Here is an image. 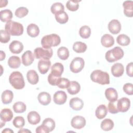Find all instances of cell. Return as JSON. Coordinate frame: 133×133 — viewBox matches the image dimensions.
I'll return each mask as SVG.
<instances>
[{
  "mask_svg": "<svg viewBox=\"0 0 133 133\" xmlns=\"http://www.w3.org/2000/svg\"><path fill=\"white\" fill-rule=\"evenodd\" d=\"M2 132H7V133H9V132H14V131L12 130L10 128H5V129H4L2 131Z\"/></svg>",
  "mask_w": 133,
  "mask_h": 133,
  "instance_id": "816d5d0a",
  "label": "cell"
},
{
  "mask_svg": "<svg viewBox=\"0 0 133 133\" xmlns=\"http://www.w3.org/2000/svg\"><path fill=\"white\" fill-rule=\"evenodd\" d=\"M51 66V62L49 60L42 59L38 62V69L39 72L42 74H46Z\"/></svg>",
  "mask_w": 133,
  "mask_h": 133,
  "instance_id": "7c38bea8",
  "label": "cell"
},
{
  "mask_svg": "<svg viewBox=\"0 0 133 133\" xmlns=\"http://www.w3.org/2000/svg\"><path fill=\"white\" fill-rule=\"evenodd\" d=\"M21 58L22 64L26 66L33 63L34 60V56L31 51L27 50L23 54Z\"/></svg>",
  "mask_w": 133,
  "mask_h": 133,
  "instance_id": "4fadbf2b",
  "label": "cell"
},
{
  "mask_svg": "<svg viewBox=\"0 0 133 133\" xmlns=\"http://www.w3.org/2000/svg\"><path fill=\"white\" fill-rule=\"evenodd\" d=\"M133 85L131 83H126L123 86L124 91L128 95L133 94Z\"/></svg>",
  "mask_w": 133,
  "mask_h": 133,
  "instance_id": "7dc6e473",
  "label": "cell"
},
{
  "mask_svg": "<svg viewBox=\"0 0 133 133\" xmlns=\"http://www.w3.org/2000/svg\"><path fill=\"white\" fill-rule=\"evenodd\" d=\"M108 28L111 33L117 34L121 31V24L118 20L113 19L109 23Z\"/></svg>",
  "mask_w": 133,
  "mask_h": 133,
  "instance_id": "8fae6325",
  "label": "cell"
},
{
  "mask_svg": "<svg viewBox=\"0 0 133 133\" xmlns=\"http://www.w3.org/2000/svg\"><path fill=\"white\" fill-rule=\"evenodd\" d=\"M26 31L28 34L30 36L35 37L37 36L39 33V29L36 24L31 23L27 26Z\"/></svg>",
  "mask_w": 133,
  "mask_h": 133,
  "instance_id": "484cf974",
  "label": "cell"
},
{
  "mask_svg": "<svg viewBox=\"0 0 133 133\" xmlns=\"http://www.w3.org/2000/svg\"><path fill=\"white\" fill-rule=\"evenodd\" d=\"M51 12L55 15L64 10V7L61 3L57 2L54 3L50 8Z\"/></svg>",
  "mask_w": 133,
  "mask_h": 133,
  "instance_id": "f35d334b",
  "label": "cell"
},
{
  "mask_svg": "<svg viewBox=\"0 0 133 133\" xmlns=\"http://www.w3.org/2000/svg\"><path fill=\"white\" fill-rule=\"evenodd\" d=\"M36 132L37 133H42V132H44V133H48L49 132L48 131V130L46 129V128L44 126H43L42 125H41V126H39L38 127H37L36 129Z\"/></svg>",
  "mask_w": 133,
  "mask_h": 133,
  "instance_id": "681fc988",
  "label": "cell"
},
{
  "mask_svg": "<svg viewBox=\"0 0 133 133\" xmlns=\"http://www.w3.org/2000/svg\"><path fill=\"white\" fill-rule=\"evenodd\" d=\"M71 124L74 128L80 129L85 126L86 119L82 116L77 115L72 118Z\"/></svg>",
  "mask_w": 133,
  "mask_h": 133,
  "instance_id": "9c48e42d",
  "label": "cell"
},
{
  "mask_svg": "<svg viewBox=\"0 0 133 133\" xmlns=\"http://www.w3.org/2000/svg\"><path fill=\"white\" fill-rule=\"evenodd\" d=\"M18 132H31V131L27 129H22L18 131Z\"/></svg>",
  "mask_w": 133,
  "mask_h": 133,
  "instance_id": "f5cc1de1",
  "label": "cell"
},
{
  "mask_svg": "<svg viewBox=\"0 0 133 133\" xmlns=\"http://www.w3.org/2000/svg\"><path fill=\"white\" fill-rule=\"evenodd\" d=\"M0 117L2 121L4 122H9L13 117L12 112L9 109H3L1 110Z\"/></svg>",
  "mask_w": 133,
  "mask_h": 133,
  "instance_id": "d4e9b609",
  "label": "cell"
},
{
  "mask_svg": "<svg viewBox=\"0 0 133 133\" xmlns=\"http://www.w3.org/2000/svg\"><path fill=\"white\" fill-rule=\"evenodd\" d=\"M124 14L128 17H132L133 16V2L132 1H126L123 2Z\"/></svg>",
  "mask_w": 133,
  "mask_h": 133,
  "instance_id": "e0dca14e",
  "label": "cell"
},
{
  "mask_svg": "<svg viewBox=\"0 0 133 133\" xmlns=\"http://www.w3.org/2000/svg\"><path fill=\"white\" fill-rule=\"evenodd\" d=\"M5 31L12 36H20L23 33V26L22 24L10 20L5 26Z\"/></svg>",
  "mask_w": 133,
  "mask_h": 133,
  "instance_id": "277c9868",
  "label": "cell"
},
{
  "mask_svg": "<svg viewBox=\"0 0 133 133\" xmlns=\"http://www.w3.org/2000/svg\"><path fill=\"white\" fill-rule=\"evenodd\" d=\"M61 38L56 34L47 35L43 37L41 40V45L44 48L49 49L51 47H56L60 44Z\"/></svg>",
  "mask_w": 133,
  "mask_h": 133,
  "instance_id": "6da1fadb",
  "label": "cell"
},
{
  "mask_svg": "<svg viewBox=\"0 0 133 133\" xmlns=\"http://www.w3.org/2000/svg\"><path fill=\"white\" fill-rule=\"evenodd\" d=\"M28 122L32 125H36L39 123L41 121V116L36 111H31L27 115Z\"/></svg>",
  "mask_w": 133,
  "mask_h": 133,
  "instance_id": "ffe728a7",
  "label": "cell"
},
{
  "mask_svg": "<svg viewBox=\"0 0 133 133\" xmlns=\"http://www.w3.org/2000/svg\"><path fill=\"white\" fill-rule=\"evenodd\" d=\"M117 43L121 46H126L129 44L130 42V38L125 34H120L116 38Z\"/></svg>",
  "mask_w": 133,
  "mask_h": 133,
  "instance_id": "836d02e7",
  "label": "cell"
},
{
  "mask_svg": "<svg viewBox=\"0 0 133 133\" xmlns=\"http://www.w3.org/2000/svg\"><path fill=\"white\" fill-rule=\"evenodd\" d=\"M67 99V95L66 93L62 90H59L56 92L53 97L54 102L59 105H61L64 104Z\"/></svg>",
  "mask_w": 133,
  "mask_h": 133,
  "instance_id": "30bf717a",
  "label": "cell"
},
{
  "mask_svg": "<svg viewBox=\"0 0 133 133\" xmlns=\"http://www.w3.org/2000/svg\"><path fill=\"white\" fill-rule=\"evenodd\" d=\"M81 2V1H68L66 4V8L71 11H76L79 7L78 3Z\"/></svg>",
  "mask_w": 133,
  "mask_h": 133,
  "instance_id": "ab89813d",
  "label": "cell"
},
{
  "mask_svg": "<svg viewBox=\"0 0 133 133\" xmlns=\"http://www.w3.org/2000/svg\"><path fill=\"white\" fill-rule=\"evenodd\" d=\"M101 128L104 131H109L113 129L114 127V122L109 118H105L102 121L100 125Z\"/></svg>",
  "mask_w": 133,
  "mask_h": 133,
  "instance_id": "1f68e13d",
  "label": "cell"
},
{
  "mask_svg": "<svg viewBox=\"0 0 133 133\" xmlns=\"http://www.w3.org/2000/svg\"><path fill=\"white\" fill-rule=\"evenodd\" d=\"M106 98L110 102H114L117 100L118 94L116 89L113 88H108L105 90Z\"/></svg>",
  "mask_w": 133,
  "mask_h": 133,
  "instance_id": "ac0fdd59",
  "label": "cell"
},
{
  "mask_svg": "<svg viewBox=\"0 0 133 133\" xmlns=\"http://www.w3.org/2000/svg\"><path fill=\"white\" fill-rule=\"evenodd\" d=\"M12 108L15 112L17 113H21L26 111V107L25 103L23 102L18 101L14 103Z\"/></svg>",
  "mask_w": 133,
  "mask_h": 133,
  "instance_id": "8d00e7d4",
  "label": "cell"
},
{
  "mask_svg": "<svg viewBox=\"0 0 133 133\" xmlns=\"http://www.w3.org/2000/svg\"><path fill=\"white\" fill-rule=\"evenodd\" d=\"M8 64L11 68H18L21 64V60L20 58L16 56H11L8 60Z\"/></svg>",
  "mask_w": 133,
  "mask_h": 133,
  "instance_id": "f546056e",
  "label": "cell"
},
{
  "mask_svg": "<svg viewBox=\"0 0 133 133\" xmlns=\"http://www.w3.org/2000/svg\"><path fill=\"white\" fill-rule=\"evenodd\" d=\"M117 100L114 102L110 101L108 104L107 110H108V111L112 114H116L118 113V111L117 108Z\"/></svg>",
  "mask_w": 133,
  "mask_h": 133,
  "instance_id": "f6af8a7d",
  "label": "cell"
},
{
  "mask_svg": "<svg viewBox=\"0 0 133 133\" xmlns=\"http://www.w3.org/2000/svg\"><path fill=\"white\" fill-rule=\"evenodd\" d=\"M12 124L15 127L18 128H21L25 125L24 118L22 116H18L14 119Z\"/></svg>",
  "mask_w": 133,
  "mask_h": 133,
  "instance_id": "60d3db41",
  "label": "cell"
},
{
  "mask_svg": "<svg viewBox=\"0 0 133 133\" xmlns=\"http://www.w3.org/2000/svg\"><path fill=\"white\" fill-rule=\"evenodd\" d=\"M34 55L36 59H44L49 60L53 55L51 48L45 49L42 47H37L35 49Z\"/></svg>",
  "mask_w": 133,
  "mask_h": 133,
  "instance_id": "8992f818",
  "label": "cell"
},
{
  "mask_svg": "<svg viewBox=\"0 0 133 133\" xmlns=\"http://www.w3.org/2000/svg\"><path fill=\"white\" fill-rule=\"evenodd\" d=\"M6 55L4 52H3L2 50L1 51V58H0V60L2 61L5 58Z\"/></svg>",
  "mask_w": 133,
  "mask_h": 133,
  "instance_id": "f907efd6",
  "label": "cell"
},
{
  "mask_svg": "<svg viewBox=\"0 0 133 133\" xmlns=\"http://www.w3.org/2000/svg\"><path fill=\"white\" fill-rule=\"evenodd\" d=\"M85 61L81 57H75L71 61L70 64V69L71 72L77 73L81 72L84 68Z\"/></svg>",
  "mask_w": 133,
  "mask_h": 133,
  "instance_id": "52a82bcc",
  "label": "cell"
},
{
  "mask_svg": "<svg viewBox=\"0 0 133 133\" xmlns=\"http://www.w3.org/2000/svg\"><path fill=\"white\" fill-rule=\"evenodd\" d=\"M2 101L5 104H7L11 102L13 98L14 94L10 90H5L2 94Z\"/></svg>",
  "mask_w": 133,
  "mask_h": 133,
  "instance_id": "4316f807",
  "label": "cell"
},
{
  "mask_svg": "<svg viewBox=\"0 0 133 133\" xmlns=\"http://www.w3.org/2000/svg\"><path fill=\"white\" fill-rule=\"evenodd\" d=\"M9 49L12 54H19L23 50V45L21 42L13 41L9 44Z\"/></svg>",
  "mask_w": 133,
  "mask_h": 133,
  "instance_id": "5bb4252c",
  "label": "cell"
},
{
  "mask_svg": "<svg viewBox=\"0 0 133 133\" xmlns=\"http://www.w3.org/2000/svg\"><path fill=\"white\" fill-rule=\"evenodd\" d=\"M111 73L112 75L116 77L121 76L124 72L123 65L121 63H115L111 67Z\"/></svg>",
  "mask_w": 133,
  "mask_h": 133,
  "instance_id": "9a60e30c",
  "label": "cell"
},
{
  "mask_svg": "<svg viewBox=\"0 0 133 133\" xmlns=\"http://www.w3.org/2000/svg\"><path fill=\"white\" fill-rule=\"evenodd\" d=\"M73 49L77 53H83L86 50L87 45L82 42H76L73 45Z\"/></svg>",
  "mask_w": 133,
  "mask_h": 133,
  "instance_id": "4dcf8cb0",
  "label": "cell"
},
{
  "mask_svg": "<svg viewBox=\"0 0 133 133\" xmlns=\"http://www.w3.org/2000/svg\"><path fill=\"white\" fill-rule=\"evenodd\" d=\"M57 55L60 59L65 60L69 57V51L65 47H60L57 50Z\"/></svg>",
  "mask_w": 133,
  "mask_h": 133,
  "instance_id": "e575fe53",
  "label": "cell"
},
{
  "mask_svg": "<svg viewBox=\"0 0 133 133\" xmlns=\"http://www.w3.org/2000/svg\"><path fill=\"white\" fill-rule=\"evenodd\" d=\"M64 70V67L62 64L57 62L54 64L51 68V73L56 77H61Z\"/></svg>",
  "mask_w": 133,
  "mask_h": 133,
  "instance_id": "44dd1931",
  "label": "cell"
},
{
  "mask_svg": "<svg viewBox=\"0 0 133 133\" xmlns=\"http://www.w3.org/2000/svg\"><path fill=\"white\" fill-rule=\"evenodd\" d=\"M81 89L79 84L76 81H71L70 82L69 85L67 88L68 92L72 95H76L79 92Z\"/></svg>",
  "mask_w": 133,
  "mask_h": 133,
  "instance_id": "7402d4cb",
  "label": "cell"
},
{
  "mask_svg": "<svg viewBox=\"0 0 133 133\" xmlns=\"http://www.w3.org/2000/svg\"><path fill=\"white\" fill-rule=\"evenodd\" d=\"M69 105L73 110L79 111L83 108L84 102L81 99L78 97H75L71 99L69 102Z\"/></svg>",
  "mask_w": 133,
  "mask_h": 133,
  "instance_id": "2e32d148",
  "label": "cell"
},
{
  "mask_svg": "<svg viewBox=\"0 0 133 133\" xmlns=\"http://www.w3.org/2000/svg\"><path fill=\"white\" fill-rule=\"evenodd\" d=\"M108 110L106 106L104 104H101L99 105L97 108L96 109V112H95V114L96 116L98 118V119H102L107 114Z\"/></svg>",
  "mask_w": 133,
  "mask_h": 133,
  "instance_id": "83f0119b",
  "label": "cell"
},
{
  "mask_svg": "<svg viewBox=\"0 0 133 133\" xmlns=\"http://www.w3.org/2000/svg\"><path fill=\"white\" fill-rule=\"evenodd\" d=\"M28 81L32 85L36 84L39 81V77L36 72L34 70H29L26 73Z\"/></svg>",
  "mask_w": 133,
  "mask_h": 133,
  "instance_id": "603a6c76",
  "label": "cell"
},
{
  "mask_svg": "<svg viewBox=\"0 0 133 133\" xmlns=\"http://www.w3.org/2000/svg\"><path fill=\"white\" fill-rule=\"evenodd\" d=\"M61 77H56L51 73L48 76V82L52 86H57L58 81Z\"/></svg>",
  "mask_w": 133,
  "mask_h": 133,
  "instance_id": "bcb514c9",
  "label": "cell"
},
{
  "mask_svg": "<svg viewBox=\"0 0 133 133\" xmlns=\"http://www.w3.org/2000/svg\"><path fill=\"white\" fill-rule=\"evenodd\" d=\"M130 106V100L126 97H123L117 100V108L118 112H126Z\"/></svg>",
  "mask_w": 133,
  "mask_h": 133,
  "instance_id": "ba28073f",
  "label": "cell"
},
{
  "mask_svg": "<svg viewBox=\"0 0 133 133\" xmlns=\"http://www.w3.org/2000/svg\"><path fill=\"white\" fill-rule=\"evenodd\" d=\"M13 17L11 11L9 9L2 10L0 12L1 20L2 22H7L11 20Z\"/></svg>",
  "mask_w": 133,
  "mask_h": 133,
  "instance_id": "f1b7e54d",
  "label": "cell"
},
{
  "mask_svg": "<svg viewBox=\"0 0 133 133\" xmlns=\"http://www.w3.org/2000/svg\"><path fill=\"white\" fill-rule=\"evenodd\" d=\"M9 81L10 85L16 89H21L25 86L23 75L18 71H15L10 74L9 77Z\"/></svg>",
  "mask_w": 133,
  "mask_h": 133,
  "instance_id": "3957f363",
  "label": "cell"
},
{
  "mask_svg": "<svg viewBox=\"0 0 133 133\" xmlns=\"http://www.w3.org/2000/svg\"><path fill=\"white\" fill-rule=\"evenodd\" d=\"M79 34L83 38H88L91 34L90 28L87 25H83L81 27L79 30Z\"/></svg>",
  "mask_w": 133,
  "mask_h": 133,
  "instance_id": "74e56055",
  "label": "cell"
},
{
  "mask_svg": "<svg viewBox=\"0 0 133 133\" xmlns=\"http://www.w3.org/2000/svg\"><path fill=\"white\" fill-rule=\"evenodd\" d=\"M101 43L102 46L105 47H111L114 44V39L111 35L105 34L102 36L101 38Z\"/></svg>",
  "mask_w": 133,
  "mask_h": 133,
  "instance_id": "d6986e66",
  "label": "cell"
},
{
  "mask_svg": "<svg viewBox=\"0 0 133 133\" xmlns=\"http://www.w3.org/2000/svg\"><path fill=\"white\" fill-rule=\"evenodd\" d=\"M38 100L39 102L43 105H47L51 101V97L49 93L47 92H41L38 95Z\"/></svg>",
  "mask_w": 133,
  "mask_h": 133,
  "instance_id": "cb8c5ba5",
  "label": "cell"
},
{
  "mask_svg": "<svg viewBox=\"0 0 133 133\" xmlns=\"http://www.w3.org/2000/svg\"><path fill=\"white\" fill-rule=\"evenodd\" d=\"M126 73L130 76L132 77V62H131L128 63L126 66Z\"/></svg>",
  "mask_w": 133,
  "mask_h": 133,
  "instance_id": "c3c4849f",
  "label": "cell"
},
{
  "mask_svg": "<svg viewBox=\"0 0 133 133\" xmlns=\"http://www.w3.org/2000/svg\"><path fill=\"white\" fill-rule=\"evenodd\" d=\"M124 56L123 49L118 46L114 47L107 51L105 55V59L109 62H113L122 59Z\"/></svg>",
  "mask_w": 133,
  "mask_h": 133,
  "instance_id": "5b68a950",
  "label": "cell"
},
{
  "mask_svg": "<svg viewBox=\"0 0 133 133\" xmlns=\"http://www.w3.org/2000/svg\"><path fill=\"white\" fill-rule=\"evenodd\" d=\"M0 41L2 43H7L10 39V35L5 30H1L0 31Z\"/></svg>",
  "mask_w": 133,
  "mask_h": 133,
  "instance_id": "7bdbcfd3",
  "label": "cell"
},
{
  "mask_svg": "<svg viewBox=\"0 0 133 133\" xmlns=\"http://www.w3.org/2000/svg\"><path fill=\"white\" fill-rule=\"evenodd\" d=\"M55 19L58 23L60 24H64L68 22L69 17L66 12L63 11L55 15Z\"/></svg>",
  "mask_w": 133,
  "mask_h": 133,
  "instance_id": "d590c367",
  "label": "cell"
},
{
  "mask_svg": "<svg viewBox=\"0 0 133 133\" xmlns=\"http://www.w3.org/2000/svg\"><path fill=\"white\" fill-rule=\"evenodd\" d=\"M92 81L101 85L110 84V77L108 73L100 70H94L90 74Z\"/></svg>",
  "mask_w": 133,
  "mask_h": 133,
  "instance_id": "7a4b0ae2",
  "label": "cell"
},
{
  "mask_svg": "<svg viewBox=\"0 0 133 133\" xmlns=\"http://www.w3.org/2000/svg\"><path fill=\"white\" fill-rule=\"evenodd\" d=\"M70 82V81L68 78H64V77H60L57 85V86H58L59 88L61 89L67 88L69 85Z\"/></svg>",
  "mask_w": 133,
  "mask_h": 133,
  "instance_id": "ee69618b",
  "label": "cell"
},
{
  "mask_svg": "<svg viewBox=\"0 0 133 133\" xmlns=\"http://www.w3.org/2000/svg\"><path fill=\"white\" fill-rule=\"evenodd\" d=\"M42 125L46 128L48 132H50L55 128V122L51 118H46L43 121Z\"/></svg>",
  "mask_w": 133,
  "mask_h": 133,
  "instance_id": "d6a6232c",
  "label": "cell"
},
{
  "mask_svg": "<svg viewBox=\"0 0 133 133\" xmlns=\"http://www.w3.org/2000/svg\"><path fill=\"white\" fill-rule=\"evenodd\" d=\"M29 10L26 7H20L18 8L15 12V16L19 18H22L25 16H26L28 14Z\"/></svg>",
  "mask_w": 133,
  "mask_h": 133,
  "instance_id": "b9f144b4",
  "label": "cell"
}]
</instances>
